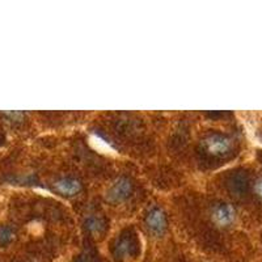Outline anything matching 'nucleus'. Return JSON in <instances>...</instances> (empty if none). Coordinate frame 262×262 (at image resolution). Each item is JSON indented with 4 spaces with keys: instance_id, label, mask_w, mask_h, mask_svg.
I'll use <instances>...</instances> for the list:
<instances>
[{
    "instance_id": "1",
    "label": "nucleus",
    "mask_w": 262,
    "mask_h": 262,
    "mask_svg": "<svg viewBox=\"0 0 262 262\" xmlns=\"http://www.w3.org/2000/svg\"><path fill=\"white\" fill-rule=\"evenodd\" d=\"M131 191V184L127 179H118L107 189L106 198L109 202H121L127 198Z\"/></svg>"
},
{
    "instance_id": "2",
    "label": "nucleus",
    "mask_w": 262,
    "mask_h": 262,
    "mask_svg": "<svg viewBox=\"0 0 262 262\" xmlns=\"http://www.w3.org/2000/svg\"><path fill=\"white\" fill-rule=\"evenodd\" d=\"M203 144H205L207 152H210L211 155L215 156L224 155V154L228 152L229 148H231V140L227 137L217 134L210 135L209 138H206Z\"/></svg>"
},
{
    "instance_id": "3",
    "label": "nucleus",
    "mask_w": 262,
    "mask_h": 262,
    "mask_svg": "<svg viewBox=\"0 0 262 262\" xmlns=\"http://www.w3.org/2000/svg\"><path fill=\"white\" fill-rule=\"evenodd\" d=\"M235 219V210L228 203H219L212 209V221L217 226H228Z\"/></svg>"
},
{
    "instance_id": "4",
    "label": "nucleus",
    "mask_w": 262,
    "mask_h": 262,
    "mask_svg": "<svg viewBox=\"0 0 262 262\" xmlns=\"http://www.w3.org/2000/svg\"><path fill=\"white\" fill-rule=\"evenodd\" d=\"M147 224H148V228L151 229L152 232L156 233V235H161L165 227H167L165 215L159 209L152 210L148 214V216H147Z\"/></svg>"
},
{
    "instance_id": "5",
    "label": "nucleus",
    "mask_w": 262,
    "mask_h": 262,
    "mask_svg": "<svg viewBox=\"0 0 262 262\" xmlns=\"http://www.w3.org/2000/svg\"><path fill=\"white\" fill-rule=\"evenodd\" d=\"M90 144L92 146V148H95L96 151L100 152V154H104V155L109 156H117V151L107 143L106 140L102 139L100 135L92 134L90 137Z\"/></svg>"
},
{
    "instance_id": "6",
    "label": "nucleus",
    "mask_w": 262,
    "mask_h": 262,
    "mask_svg": "<svg viewBox=\"0 0 262 262\" xmlns=\"http://www.w3.org/2000/svg\"><path fill=\"white\" fill-rule=\"evenodd\" d=\"M55 188L59 193L66 194V195H74V194L79 193L81 189V185L78 180L74 179H62L57 181Z\"/></svg>"
},
{
    "instance_id": "7",
    "label": "nucleus",
    "mask_w": 262,
    "mask_h": 262,
    "mask_svg": "<svg viewBox=\"0 0 262 262\" xmlns=\"http://www.w3.org/2000/svg\"><path fill=\"white\" fill-rule=\"evenodd\" d=\"M134 253V244L131 243L130 238H122L116 247V256L119 258H127Z\"/></svg>"
},
{
    "instance_id": "8",
    "label": "nucleus",
    "mask_w": 262,
    "mask_h": 262,
    "mask_svg": "<svg viewBox=\"0 0 262 262\" xmlns=\"http://www.w3.org/2000/svg\"><path fill=\"white\" fill-rule=\"evenodd\" d=\"M86 228L90 229L92 233H100L104 229V223L101 219H98L96 216H91L86 219Z\"/></svg>"
},
{
    "instance_id": "9",
    "label": "nucleus",
    "mask_w": 262,
    "mask_h": 262,
    "mask_svg": "<svg viewBox=\"0 0 262 262\" xmlns=\"http://www.w3.org/2000/svg\"><path fill=\"white\" fill-rule=\"evenodd\" d=\"M15 238V232L12 228L3 226L0 227V245H7Z\"/></svg>"
},
{
    "instance_id": "10",
    "label": "nucleus",
    "mask_w": 262,
    "mask_h": 262,
    "mask_svg": "<svg viewBox=\"0 0 262 262\" xmlns=\"http://www.w3.org/2000/svg\"><path fill=\"white\" fill-rule=\"evenodd\" d=\"M256 190H257V193L259 194V196H261V198H262V179L257 181V184H256Z\"/></svg>"
}]
</instances>
